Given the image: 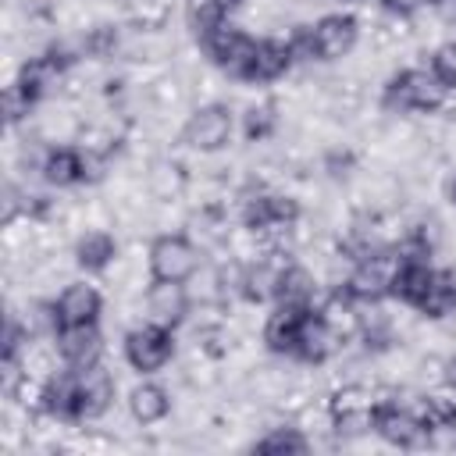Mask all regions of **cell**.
Returning a JSON list of instances; mask_svg holds the SVG:
<instances>
[{"label":"cell","mask_w":456,"mask_h":456,"mask_svg":"<svg viewBox=\"0 0 456 456\" xmlns=\"http://www.w3.org/2000/svg\"><path fill=\"white\" fill-rule=\"evenodd\" d=\"M445 96H449V86L428 64H406L385 78L381 114H388V118H410V114L435 118L445 110Z\"/></svg>","instance_id":"obj_1"},{"label":"cell","mask_w":456,"mask_h":456,"mask_svg":"<svg viewBox=\"0 0 456 456\" xmlns=\"http://www.w3.org/2000/svg\"><path fill=\"white\" fill-rule=\"evenodd\" d=\"M235 110L228 107V103H221V100H203V103H196L189 114H185V121H182V142L192 150V153H200V157H214V153H221V150H228L232 146V135H235Z\"/></svg>","instance_id":"obj_2"},{"label":"cell","mask_w":456,"mask_h":456,"mask_svg":"<svg viewBox=\"0 0 456 456\" xmlns=\"http://www.w3.org/2000/svg\"><path fill=\"white\" fill-rule=\"evenodd\" d=\"M121 353H125V363H128L135 374L157 378V374H164V370L171 367V360L178 356V338H175L171 328L139 321L135 328L125 331Z\"/></svg>","instance_id":"obj_3"},{"label":"cell","mask_w":456,"mask_h":456,"mask_svg":"<svg viewBox=\"0 0 456 456\" xmlns=\"http://www.w3.org/2000/svg\"><path fill=\"white\" fill-rule=\"evenodd\" d=\"M203 249L185 232H160L146 246V267L150 278L160 281H192V274L203 267Z\"/></svg>","instance_id":"obj_4"},{"label":"cell","mask_w":456,"mask_h":456,"mask_svg":"<svg viewBox=\"0 0 456 456\" xmlns=\"http://www.w3.org/2000/svg\"><path fill=\"white\" fill-rule=\"evenodd\" d=\"M200 46H203V53L210 57V64H214L224 78L242 82L246 71H249V64H253V53H256V36H253L246 25H235V21L228 18V21H221Z\"/></svg>","instance_id":"obj_5"},{"label":"cell","mask_w":456,"mask_h":456,"mask_svg":"<svg viewBox=\"0 0 456 456\" xmlns=\"http://www.w3.org/2000/svg\"><path fill=\"white\" fill-rule=\"evenodd\" d=\"M395 271H399V253H395V246L370 249L367 256L353 260L349 278H346V292H349L353 299H360V303L388 299V296H392Z\"/></svg>","instance_id":"obj_6"},{"label":"cell","mask_w":456,"mask_h":456,"mask_svg":"<svg viewBox=\"0 0 456 456\" xmlns=\"http://www.w3.org/2000/svg\"><path fill=\"white\" fill-rule=\"evenodd\" d=\"M360 36H363V25L353 11H328L317 21H310V39H314L317 64L346 61L360 46Z\"/></svg>","instance_id":"obj_7"},{"label":"cell","mask_w":456,"mask_h":456,"mask_svg":"<svg viewBox=\"0 0 456 456\" xmlns=\"http://www.w3.org/2000/svg\"><path fill=\"white\" fill-rule=\"evenodd\" d=\"M139 303H142V321L171 328V331L189 324V314H192V292H189L185 281H160V278H153L142 289Z\"/></svg>","instance_id":"obj_8"},{"label":"cell","mask_w":456,"mask_h":456,"mask_svg":"<svg viewBox=\"0 0 456 456\" xmlns=\"http://www.w3.org/2000/svg\"><path fill=\"white\" fill-rule=\"evenodd\" d=\"M53 314H57V328L100 324V317H103V292L96 289V281L71 278V281L53 296Z\"/></svg>","instance_id":"obj_9"},{"label":"cell","mask_w":456,"mask_h":456,"mask_svg":"<svg viewBox=\"0 0 456 456\" xmlns=\"http://www.w3.org/2000/svg\"><path fill=\"white\" fill-rule=\"evenodd\" d=\"M118 395V378L114 370L100 360L78 370V424H96L110 413Z\"/></svg>","instance_id":"obj_10"},{"label":"cell","mask_w":456,"mask_h":456,"mask_svg":"<svg viewBox=\"0 0 456 456\" xmlns=\"http://www.w3.org/2000/svg\"><path fill=\"white\" fill-rule=\"evenodd\" d=\"M338 353H342V338L328 328V321L317 310H310L303 317V328H299L292 360L303 363V367H328L331 360H338Z\"/></svg>","instance_id":"obj_11"},{"label":"cell","mask_w":456,"mask_h":456,"mask_svg":"<svg viewBox=\"0 0 456 456\" xmlns=\"http://www.w3.org/2000/svg\"><path fill=\"white\" fill-rule=\"evenodd\" d=\"M310 310H299V306H289V303H271L267 314H264V324H260V342L271 356H281V360H292L296 353V338H299V328H303V317Z\"/></svg>","instance_id":"obj_12"},{"label":"cell","mask_w":456,"mask_h":456,"mask_svg":"<svg viewBox=\"0 0 456 456\" xmlns=\"http://www.w3.org/2000/svg\"><path fill=\"white\" fill-rule=\"evenodd\" d=\"M292 68H296V57H292L285 36H278V32L256 36V53H253V64H249L242 86H274V82H281Z\"/></svg>","instance_id":"obj_13"},{"label":"cell","mask_w":456,"mask_h":456,"mask_svg":"<svg viewBox=\"0 0 456 456\" xmlns=\"http://www.w3.org/2000/svg\"><path fill=\"white\" fill-rule=\"evenodd\" d=\"M121 256V242L110 228H78L71 239V260L86 274H107V267Z\"/></svg>","instance_id":"obj_14"},{"label":"cell","mask_w":456,"mask_h":456,"mask_svg":"<svg viewBox=\"0 0 456 456\" xmlns=\"http://www.w3.org/2000/svg\"><path fill=\"white\" fill-rule=\"evenodd\" d=\"M53 342H57V353L64 360V367H89V363H100L103 353H107V338L100 331V324H75V328H57L53 331Z\"/></svg>","instance_id":"obj_15"},{"label":"cell","mask_w":456,"mask_h":456,"mask_svg":"<svg viewBox=\"0 0 456 456\" xmlns=\"http://www.w3.org/2000/svg\"><path fill=\"white\" fill-rule=\"evenodd\" d=\"M128 417L139 424V428H157V424H164L167 417H171V410H175V395H171V388H164L160 381H153V378H142V381H135L132 388H128Z\"/></svg>","instance_id":"obj_16"},{"label":"cell","mask_w":456,"mask_h":456,"mask_svg":"<svg viewBox=\"0 0 456 456\" xmlns=\"http://www.w3.org/2000/svg\"><path fill=\"white\" fill-rule=\"evenodd\" d=\"M189 182H192V171L182 157H157L150 167H146V189L153 200L167 203V200H185L189 192Z\"/></svg>","instance_id":"obj_17"},{"label":"cell","mask_w":456,"mask_h":456,"mask_svg":"<svg viewBox=\"0 0 456 456\" xmlns=\"http://www.w3.org/2000/svg\"><path fill=\"white\" fill-rule=\"evenodd\" d=\"M39 182L57 189V192L82 185V153H78V146L75 142H50Z\"/></svg>","instance_id":"obj_18"},{"label":"cell","mask_w":456,"mask_h":456,"mask_svg":"<svg viewBox=\"0 0 456 456\" xmlns=\"http://www.w3.org/2000/svg\"><path fill=\"white\" fill-rule=\"evenodd\" d=\"M413 314H420V321L431 324H445L449 317H456V267H435L431 285Z\"/></svg>","instance_id":"obj_19"},{"label":"cell","mask_w":456,"mask_h":456,"mask_svg":"<svg viewBox=\"0 0 456 456\" xmlns=\"http://www.w3.org/2000/svg\"><path fill=\"white\" fill-rule=\"evenodd\" d=\"M431 274H435V260H403L399 256V271H395L388 299L406 310H417V303L424 299V292L431 285Z\"/></svg>","instance_id":"obj_20"},{"label":"cell","mask_w":456,"mask_h":456,"mask_svg":"<svg viewBox=\"0 0 456 456\" xmlns=\"http://www.w3.org/2000/svg\"><path fill=\"white\" fill-rule=\"evenodd\" d=\"M46 413L68 420V424H78V370L75 367H61L50 381H46V403H43Z\"/></svg>","instance_id":"obj_21"},{"label":"cell","mask_w":456,"mask_h":456,"mask_svg":"<svg viewBox=\"0 0 456 456\" xmlns=\"http://www.w3.org/2000/svg\"><path fill=\"white\" fill-rule=\"evenodd\" d=\"M253 452H310L314 449V438L296 424V420H278V424H271L253 445H249Z\"/></svg>","instance_id":"obj_22"},{"label":"cell","mask_w":456,"mask_h":456,"mask_svg":"<svg viewBox=\"0 0 456 456\" xmlns=\"http://www.w3.org/2000/svg\"><path fill=\"white\" fill-rule=\"evenodd\" d=\"M242 139L246 142H271L281 128V103L278 100H260V103H249L242 114Z\"/></svg>","instance_id":"obj_23"},{"label":"cell","mask_w":456,"mask_h":456,"mask_svg":"<svg viewBox=\"0 0 456 456\" xmlns=\"http://www.w3.org/2000/svg\"><path fill=\"white\" fill-rule=\"evenodd\" d=\"M182 14H185V28H189L200 43H203L221 21H228V11H224L217 0H185Z\"/></svg>","instance_id":"obj_24"},{"label":"cell","mask_w":456,"mask_h":456,"mask_svg":"<svg viewBox=\"0 0 456 456\" xmlns=\"http://www.w3.org/2000/svg\"><path fill=\"white\" fill-rule=\"evenodd\" d=\"M428 68L452 89L456 86V39H442L428 50Z\"/></svg>","instance_id":"obj_25"},{"label":"cell","mask_w":456,"mask_h":456,"mask_svg":"<svg viewBox=\"0 0 456 456\" xmlns=\"http://www.w3.org/2000/svg\"><path fill=\"white\" fill-rule=\"evenodd\" d=\"M431 14L442 21V25H452L456 28V0H428Z\"/></svg>","instance_id":"obj_26"},{"label":"cell","mask_w":456,"mask_h":456,"mask_svg":"<svg viewBox=\"0 0 456 456\" xmlns=\"http://www.w3.org/2000/svg\"><path fill=\"white\" fill-rule=\"evenodd\" d=\"M442 196H445V203L456 210V167H452V171L442 178Z\"/></svg>","instance_id":"obj_27"},{"label":"cell","mask_w":456,"mask_h":456,"mask_svg":"<svg viewBox=\"0 0 456 456\" xmlns=\"http://www.w3.org/2000/svg\"><path fill=\"white\" fill-rule=\"evenodd\" d=\"M217 4H221L228 14H232V11H239V7H246V0H217Z\"/></svg>","instance_id":"obj_28"}]
</instances>
